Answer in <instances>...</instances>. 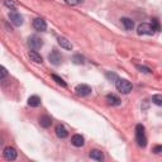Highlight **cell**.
Listing matches in <instances>:
<instances>
[{"instance_id": "5bb4252c", "label": "cell", "mask_w": 162, "mask_h": 162, "mask_svg": "<svg viewBox=\"0 0 162 162\" xmlns=\"http://www.w3.org/2000/svg\"><path fill=\"white\" fill-rule=\"evenodd\" d=\"M71 143L74 144L75 147H82L84 146V143H85V139L81 134H75L72 135V138H71Z\"/></svg>"}, {"instance_id": "e0dca14e", "label": "cell", "mask_w": 162, "mask_h": 162, "mask_svg": "<svg viewBox=\"0 0 162 162\" xmlns=\"http://www.w3.org/2000/svg\"><path fill=\"white\" fill-rule=\"evenodd\" d=\"M28 105L29 106H33V108H37L41 105V98L37 96V95H33L28 99Z\"/></svg>"}, {"instance_id": "ac0fdd59", "label": "cell", "mask_w": 162, "mask_h": 162, "mask_svg": "<svg viewBox=\"0 0 162 162\" xmlns=\"http://www.w3.org/2000/svg\"><path fill=\"white\" fill-rule=\"evenodd\" d=\"M121 22H122L123 27H124L127 31H132V29L134 28V23H133V20L129 19V18H122Z\"/></svg>"}, {"instance_id": "30bf717a", "label": "cell", "mask_w": 162, "mask_h": 162, "mask_svg": "<svg viewBox=\"0 0 162 162\" xmlns=\"http://www.w3.org/2000/svg\"><path fill=\"white\" fill-rule=\"evenodd\" d=\"M89 157H90L91 160H95V161L101 162V161H104V153L101 152L100 149H92V151H90V153H89Z\"/></svg>"}, {"instance_id": "484cf974", "label": "cell", "mask_w": 162, "mask_h": 162, "mask_svg": "<svg viewBox=\"0 0 162 162\" xmlns=\"http://www.w3.org/2000/svg\"><path fill=\"white\" fill-rule=\"evenodd\" d=\"M153 153H156V155H158V153H162V144H160V146H156L155 148H153Z\"/></svg>"}, {"instance_id": "9a60e30c", "label": "cell", "mask_w": 162, "mask_h": 162, "mask_svg": "<svg viewBox=\"0 0 162 162\" xmlns=\"http://www.w3.org/2000/svg\"><path fill=\"white\" fill-rule=\"evenodd\" d=\"M57 42H58V45L61 46L62 48L69 49V51L72 49V43H71V42L67 39V38H65V37H58V38H57Z\"/></svg>"}, {"instance_id": "d6986e66", "label": "cell", "mask_w": 162, "mask_h": 162, "mask_svg": "<svg viewBox=\"0 0 162 162\" xmlns=\"http://www.w3.org/2000/svg\"><path fill=\"white\" fill-rule=\"evenodd\" d=\"M72 62L75 63V65H82L84 62H85V58H84V56H81V55H74L72 56Z\"/></svg>"}, {"instance_id": "4fadbf2b", "label": "cell", "mask_w": 162, "mask_h": 162, "mask_svg": "<svg viewBox=\"0 0 162 162\" xmlns=\"http://www.w3.org/2000/svg\"><path fill=\"white\" fill-rule=\"evenodd\" d=\"M56 135H57L58 138L63 139V138H66L67 135H69V132H67V129H66V128L62 124H58L56 127Z\"/></svg>"}, {"instance_id": "ffe728a7", "label": "cell", "mask_w": 162, "mask_h": 162, "mask_svg": "<svg viewBox=\"0 0 162 162\" xmlns=\"http://www.w3.org/2000/svg\"><path fill=\"white\" fill-rule=\"evenodd\" d=\"M152 103L158 106H162V94H156L152 96Z\"/></svg>"}, {"instance_id": "8992f818", "label": "cell", "mask_w": 162, "mask_h": 162, "mask_svg": "<svg viewBox=\"0 0 162 162\" xmlns=\"http://www.w3.org/2000/svg\"><path fill=\"white\" fill-rule=\"evenodd\" d=\"M48 59H49V62L52 63V65L58 66V65H61V62H62V56L59 55L58 51L53 49L52 52H51V53L48 55Z\"/></svg>"}, {"instance_id": "9c48e42d", "label": "cell", "mask_w": 162, "mask_h": 162, "mask_svg": "<svg viewBox=\"0 0 162 162\" xmlns=\"http://www.w3.org/2000/svg\"><path fill=\"white\" fill-rule=\"evenodd\" d=\"M33 28L38 32H45L47 29V24L42 18H36L33 20Z\"/></svg>"}, {"instance_id": "7402d4cb", "label": "cell", "mask_w": 162, "mask_h": 162, "mask_svg": "<svg viewBox=\"0 0 162 162\" xmlns=\"http://www.w3.org/2000/svg\"><path fill=\"white\" fill-rule=\"evenodd\" d=\"M52 79L56 81V84L61 85L62 88H66V86H67V85H66V82H65V81H63L61 77H59V76H57V75H52Z\"/></svg>"}, {"instance_id": "603a6c76", "label": "cell", "mask_w": 162, "mask_h": 162, "mask_svg": "<svg viewBox=\"0 0 162 162\" xmlns=\"http://www.w3.org/2000/svg\"><path fill=\"white\" fill-rule=\"evenodd\" d=\"M137 70H139L143 74H152V70L147 66H141V65H137Z\"/></svg>"}, {"instance_id": "cb8c5ba5", "label": "cell", "mask_w": 162, "mask_h": 162, "mask_svg": "<svg viewBox=\"0 0 162 162\" xmlns=\"http://www.w3.org/2000/svg\"><path fill=\"white\" fill-rule=\"evenodd\" d=\"M152 27H153V29L155 31H160L161 28H160V24H158V22H157V19H153L152 20Z\"/></svg>"}, {"instance_id": "d4e9b609", "label": "cell", "mask_w": 162, "mask_h": 162, "mask_svg": "<svg viewBox=\"0 0 162 162\" xmlns=\"http://www.w3.org/2000/svg\"><path fill=\"white\" fill-rule=\"evenodd\" d=\"M106 77L109 79V80H115L117 81V75L115 74H113V72H106Z\"/></svg>"}, {"instance_id": "5b68a950", "label": "cell", "mask_w": 162, "mask_h": 162, "mask_svg": "<svg viewBox=\"0 0 162 162\" xmlns=\"http://www.w3.org/2000/svg\"><path fill=\"white\" fill-rule=\"evenodd\" d=\"M75 91H76V94H77L79 96H88V95L91 94V88L86 84H80V85H77V86L75 88Z\"/></svg>"}, {"instance_id": "6da1fadb", "label": "cell", "mask_w": 162, "mask_h": 162, "mask_svg": "<svg viewBox=\"0 0 162 162\" xmlns=\"http://www.w3.org/2000/svg\"><path fill=\"white\" fill-rule=\"evenodd\" d=\"M115 88H117V90L119 92L124 94V95L129 94L132 91V89H133L132 84L128 81V80H125V79H117V81H115Z\"/></svg>"}, {"instance_id": "83f0119b", "label": "cell", "mask_w": 162, "mask_h": 162, "mask_svg": "<svg viewBox=\"0 0 162 162\" xmlns=\"http://www.w3.org/2000/svg\"><path fill=\"white\" fill-rule=\"evenodd\" d=\"M0 70H2V80H3V79L5 77V76H6L8 72H6V70H5V67H4V66L0 67Z\"/></svg>"}, {"instance_id": "7a4b0ae2", "label": "cell", "mask_w": 162, "mask_h": 162, "mask_svg": "<svg viewBox=\"0 0 162 162\" xmlns=\"http://www.w3.org/2000/svg\"><path fill=\"white\" fill-rule=\"evenodd\" d=\"M135 141L139 147H146L147 146V138L146 134H144V127L142 124H137L135 127Z\"/></svg>"}, {"instance_id": "44dd1931", "label": "cell", "mask_w": 162, "mask_h": 162, "mask_svg": "<svg viewBox=\"0 0 162 162\" xmlns=\"http://www.w3.org/2000/svg\"><path fill=\"white\" fill-rule=\"evenodd\" d=\"M4 5H5V6H8V8H9L10 10L15 12L16 4H15V2H13V0H4Z\"/></svg>"}, {"instance_id": "4316f807", "label": "cell", "mask_w": 162, "mask_h": 162, "mask_svg": "<svg viewBox=\"0 0 162 162\" xmlns=\"http://www.w3.org/2000/svg\"><path fill=\"white\" fill-rule=\"evenodd\" d=\"M81 2H82V0H66V3L70 4V5H76V4L81 3Z\"/></svg>"}, {"instance_id": "2e32d148", "label": "cell", "mask_w": 162, "mask_h": 162, "mask_svg": "<svg viewBox=\"0 0 162 162\" xmlns=\"http://www.w3.org/2000/svg\"><path fill=\"white\" fill-rule=\"evenodd\" d=\"M38 122H39L41 127L48 128L51 124H52V119H51V117H48V115H42V117L38 119Z\"/></svg>"}, {"instance_id": "8fae6325", "label": "cell", "mask_w": 162, "mask_h": 162, "mask_svg": "<svg viewBox=\"0 0 162 162\" xmlns=\"http://www.w3.org/2000/svg\"><path fill=\"white\" fill-rule=\"evenodd\" d=\"M106 101H108L109 105H113V106L121 105V99H119L115 94H108V95H106Z\"/></svg>"}, {"instance_id": "7c38bea8", "label": "cell", "mask_w": 162, "mask_h": 162, "mask_svg": "<svg viewBox=\"0 0 162 162\" xmlns=\"http://www.w3.org/2000/svg\"><path fill=\"white\" fill-rule=\"evenodd\" d=\"M28 56H29V58H31V61H33L34 63H42L43 62V58H42V56L37 52V51H29L28 52Z\"/></svg>"}, {"instance_id": "277c9868", "label": "cell", "mask_w": 162, "mask_h": 162, "mask_svg": "<svg viewBox=\"0 0 162 162\" xmlns=\"http://www.w3.org/2000/svg\"><path fill=\"white\" fill-rule=\"evenodd\" d=\"M28 46L32 49H39L43 47V41H42L38 36H31L28 38Z\"/></svg>"}, {"instance_id": "52a82bcc", "label": "cell", "mask_w": 162, "mask_h": 162, "mask_svg": "<svg viewBox=\"0 0 162 162\" xmlns=\"http://www.w3.org/2000/svg\"><path fill=\"white\" fill-rule=\"evenodd\" d=\"M9 19H10V22L14 25H16V27H20V25L23 24V16L19 13H16V12L9 13Z\"/></svg>"}, {"instance_id": "3957f363", "label": "cell", "mask_w": 162, "mask_h": 162, "mask_svg": "<svg viewBox=\"0 0 162 162\" xmlns=\"http://www.w3.org/2000/svg\"><path fill=\"white\" fill-rule=\"evenodd\" d=\"M137 33L139 36H152L155 33V29H153L152 24L148 23H141L137 27Z\"/></svg>"}, {"instance_id": "ba28073f", "label": "cell", "mask_w": 162, "mask_h": 162, "mask_svg": "<svg viewBox=\"0 0 162 162\" xmlns=\"http://www.w3.org/2000/svg\"><path fill=\"white\" fill-rule=\"evenodd\" d=\"M3 153H4L5 160H8V161H14L16 158V156H18V153H16V151L13 147H5Z\"/></svg>"}]
</instances>
